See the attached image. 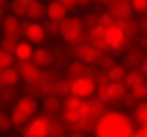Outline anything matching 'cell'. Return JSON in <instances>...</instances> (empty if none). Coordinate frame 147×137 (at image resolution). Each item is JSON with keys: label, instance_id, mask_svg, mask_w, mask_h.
I'll return each instance as SVG.
<instances>
[{"label": "cell", "instance_id": "8", "mask_svg": "<svg viewBox=\"0 0 147 137\" xmlns=\"http://www.w3.org/2000/svg\"><path fill=\"white\" fill-rule=\"evenodd\" d=\"M15 108H19L27 119H31V116L37 114V110H40V102H37V98L31 96V94H23V96H19V100L15 104Z\"/></svg>", "mask_w": 147, "mask_h": 137}, {"label": "cell", "instance_id": "10", "mask_svg": "<svg viewBox=\"0 0 147 137\" xmlns=\"http://www.w3.org/2000/svg\"><path fill=\"white\" fill-rule=\"evenodd\" d=\"M100 54H102V50H100V48H95L93 44H89V42H85L83 46L77 48V58H79L83 64H97Z\"/></svg>", "mask_w": 147, "mask_h": 137}, {"label": "cell", "instance_id": "14", "mask_svg": "<svg viewBox=\"0 0 147 137\" xmlns=\"http://www.w3.org/2000/svg\"><path fill=\"white\" fill-rule=\"evenodd\" d=\"M52 60H54V56H52V52L48 50L46 46L35 48V50H33L31 62H33L37 68H40V71H44V68H50V66H52Z\"/></svg>", "mask_w": 147, "mask_h": 137}, {"label": "cell", "instance_id": "33", "mask_svg": "<svg viewBox=\"0 0 147 137\" xmlns=\"http://www.w3.org/2000/svg\"><path fill=\"white\" fill-rule=\"evenodd\" d=\"M13 127H11V119H8V114L4 110H0V133H6V131H11Z\"/></svg>", "mask_w": 147, "mask_h": 137}, {"label": "cell", "instance_id": "4", "mask_svg": "<svg viewBox=\"0 0 147 137\" xmlns=\"http://www.w3.org/2000/svg\"><path fill=\"white\" fill-rule=\"evenodd\" d=\"M95 77H91L87 73L85 77H79V79H73L71 81V96L79 98V100H91L95 96Z\"/></svg>", "mask_w": 147, "mask_h": 137}, {"label": "cell", "instance_id": "15", "mask_svg": "<svg viewBox=\"0 0 147 137\" xmlns=\"http://www.w3.org/2000/svg\"><path fill=\"white\" fill-rule=\"evenodd\" d=\"M33 44L31 42H27V40H19L17 42V48H15V52H13V58H15V62H29L31 60V56H33Z\"/></svg>", "mask_w": 147, "mask_h": 137}, {"label": "cell", "instance_id": "6", "mask_svg": "<svg viewBox=\"0 0 147 137\" xmlns=\"http://www.w3.org/2000/svg\"><path fill=\"white\" fill-rule=\"evenodd\" d=\"M27 127L33 137H50L52 131V119H48L44 114H35L27 121Z\"/></svg>", "mask_w": 147, "mask_h": 137}, {"label": "cell", "instance_id": "31", "mask_svg": "<svg viewBox=\"0 0 147 137\" xmlns=\"http://www.w3.org/2000/svg\"><path fill=\"white\" fill-rule=\"evenodd\" d=\"M62 119H64L66 125L75 127L77 123H79V112H77V110H64V108H62Z\"/></svg>", "mask_w": 147, "mask_h": 137}, {"label": "cell", "instance_id": "35", "mask_svg": "<svg viewBox=\"0 0 147 137\" xmlns=\"http://www.w3.org/2000/svg\"><path fill=\"white\" fill-rule=\"evenodd\" d=\"M66 137H87V135H85V133H79V131H68Z\"/></svg>", "mask_w": 147, "mask_h": 137}, {"label": "cell", "instance_id": "17", "mask_svg": "<svg viewBox=\"0 0 147 137\" xmlns=\"http://www.w3.org/2000/svg\"><path fill=\"white\" fill-rule=\"evenodd\" d=\"M85 75H87V64H83L81 60H71L64 68V79H79Z\"/></svg>", "mask_w": 147, "mask_h": 137}, {"label": "cell", "instance_id": "41", "mask_svg": "<svg viewBox=\"0 0 147 137\" xmlns=\"http://www.w3.org/2000/svg\"><path fill=\"white\" fill-rule=\"evenodd\" d=\"M133 137H143V133H141L139 129H135V133H133Z\"/></svg>", "mask_w": 147, "mask_h": 137}, {"label": "cell", "instance_id": "18", "mask_svg": "<svg viewBox=\"0 0 147 137\" xmlns=\"http://www.w3.org/2000/svg\"><path fill=\"white\" fill-rule=\"evenodd\" d=\"M131 121H133L135 127H139V129H141L143 125H147V100H145V102H137V104L133 106Z\"/></svg>", "mask_w": 147, "mask_h": 137}, {"label": "cell", "instance_id": "25", "mask_svg": "<svg viewBox=\"0 0 147 137\" xmlns=\"http://www.w3.org/2000/svg\"><path fill=\"white\" fill-rule=\"evenodd\" d=\"M129 94L133 96L135 102H145V100H147V81H145V83H139V85H135L133 90H129Z\"/></svg>", "mask_w": 147, "mask_h": 137}, {"label": "cell", "instance_id": "5", "mask_svg": "<svg viewBox=\"0 0 147 137\" xmlns=\"http://www.w3.org/2000/svg\"><path fill=\"white\" fill-rule=\"evenodd\" d=\"M0 27H2V35L4 37H13V40H19V37L23 35V31H25V25L21 23V19L11 15V13L4 15Z\"/></svg>", "mask_w": 147, "mask_h": 137}, {"label": "cell", "instance_id": "2", "mask_svg": "<svg viewBox=\"0 0 147 137\" xmlns=\"http://www.w3.org/2000/svg\"><path fill=\"white\" fill-rule=\"evenodd\" d=\"M58 35H60L66 44H71V46H77V48L83 46L87 42V27L83 23V17H79V15L71 17V15H68L60 23V31H58Z\"/></svg>", "mask_w": 147, "mask_h": 137}, {"label": "cell", "instance_id": "38", "mask_svg": "<svg viewBox=\"0 0 147 137\" xmlns=\"http://www.w3.org/2000/svg\"><path fill=\"white\" fill-rule=\"evenodd\" d=\"M0 11H8V0H0Z\"/></svg>", "mask_w": 147, "mask_h": 137}, {"label": "cell", "instance_id": "36", "mask_svg": "<svg viewBox=\"0 0 147 137\" xmlns=\"http://www.w3.org/2000/svg\"><path fill=\"white\" fill-rule=\"evenodd\" d=\"M120 2H129V0H108V8H110V6H114V4H120Z\"/></svg>", "mask_w": 147, "mask_h": 137}, {"label": "cell", "instance_id": "1", "mask_svg": "<svg viewBox=\"0 0 147 137\" xmlns=\"http://www.w3.org/2000/svg\"><path fill=\"white\" fill-rule=\"evenodd\" d=\"M137 127L133 125L131 116L120 110L106 108L102 116L93 123V137H133Z\"/></svg>", "mask_w": 147, "mask_h": 137}, {"label": "cell", "instance_id": "27", "mask_svg": "<svg viewBox=\"0 0 147 137\" xmlns=\"http://www.w3.org/2000/svg\"><path fill=\"white\" fill-rule=\"evenodd\" d=\"M129 6L133 15H145L147 13V0H129Z\"/></svg>", "mask_w": 147, "mask_h": 137}, {"label": "cell", "instance_id": "7", "mask_svg": "<svg viewBox=\"0 0 147 137\" xmlns=\"http://www.w3.org/2000/svg\"><path fill=\"white\" fill-rule=\"evenodd\" d=\"M23 19L29 21V23H44L46 21V4L42 0H35L31 4H25Z\"/></svg>", "mask_w": 147, "mask_h": 137}, {"label": "cell", "instance_id": "23", "mask_svg": "<svg viewBox=\"0 0 147 137\" xmlns=\"http://www.w3.org/2000/svg\"><path fill=\"white\" fill-rule=\"evenodd\" d=\"M8 119H11V127H19V129H21L23 125H27V121H29L19 108H15V106H13V110L8 112Z\"/></svg>", "mask_w": 147, "mask_h": 137}, {"label": "cell", "instance_id": "9", "mask_svg": "<svg viewBox=\"0 0 147 137\" xmlns=\"http://www.w3.org/2000/svg\"><path fill=\"white\" fill-rule=\"evenodd\" d=\"M66 17H68V11H66L60 2H58V0H50V2L46 4V21L60 25Z\"/></svg>", "mask_w": 147, "mask_h": 137}, {"label": "cell", "instance_id": "21", "mask_svg": "<svg viewBox=\"0 0 147 137\" xmlns=\"http://www.w3.org/2000/svg\"><path fill=\"white\" fill-rule=\"evenodd\" d=\"M104 110H106V104L100 102L97 98H91V100H87V119H89L91 123H95L97 119H100Z\"/></svg>", "mask_w": 147, "mask_h": 137}, {"label": "cell", "instance_id": "37", "mask_svg": "<svg viewBox=\"0 0 147 137\" xmlns=\"http://www.w3.org/2000/svg\"><path fill=\"white\" fill-rule=\"evenodd\" d=\"M139 71H143V73L147 75V56H145L143 60H141V68H139Z\"/></svg>", "mask_w": 147, "mask_h": 137}, {"label": "cell", "instance_id": "26", "mask_svg": "<svg viewBox=\"0 0 147 137\" xmlns=\"http://www.w3.org/2000/svg\"><path fill=\"white\" fill-rule=\"evenodd\" d=\"M17 42L19 40H13V37H0V50L6 52V54H13L15 52V48H17Z\"/></svg>", "mask_w": 147, "mask_h": 137}, {"label": "cell", "instance_id": "11", "mask_svg": "<svg viewBox=\"0 0 147 137\" xmlns=\"http://www.w3.org/2000/svg\"><path fill=\"white\" fill-rule=\"evenodd\" d=\"M60 108H62V100H60V98H56L54 94L44 96V100H42V114L44 116L54 119V116L60 112Z\"/></svg>", "mask_w": 147, "mask_h": 137}, {"label": "cell", "instance_id": "3", "mask_svg": "<svg viewBox=\"0 0 147 137\" xmlns=\"http://www.w3.org/2000/svg\"><path fill=\"white\" fill-rule=\"evenodd\" d=\"M104 35H106V48H108V52L118 54V52H122L126 48V37H124V31H122L120 23L114 21L108 27H104Z\"/></svg>", "mask_w": 147, "mask_h": 137}, {"label": "cell", "instance_id": "16", "mask_svg": "<svg viewBox=\"0 0 147 137\" xmlns=\"http://www.w3.org/2000/svg\"><path fill=\"white\" fill-rule=\"evenodd\" d=\"M108 13L112 15V19L116 23H122V21H126V19H133V11H131L129 2L114 4V6H110V11H108Z\"/></svg>", "mask_w": 147, "mask_h": 137}, {"label": "cell", "instance_id": "32", "mask_svg": "<svg viewBox=\"0 0 147 137\" xmlns=\"http://www.w3.org/2000/svg\"><path fill=\"white\" fill-rule=\"evenodd\" d=\"M66 11H71V8H77V6H85V4H89L91 0H58Z\"/></svg>", "mask_w": 147, "mask_h": 137}, {"label": "cell", "instance_id": "22", "mask_svg": "<svg viewBox=\"0 0 147 137\" xmlns=\"http://www.w3.org/2000/svg\"><path fill=\"white\" fill-rule=\"evenodd\" d=\"M106 79L110 83H124L126 79V68L122 64H114L110 71H106Z\"/></svg>", "mask_w": 147, "mask_h": 137}, {"label": "cell", "instance_id": "42", "mask_svg": "<svg viewBox=\"0 0 147 137\" xmlns=\"http://www.w3.org/2000/svg\"><path fill=\"white\" fill-rule=\"evenodd\" d=\"M19 2H23V4H31V2H35V0H19Z\"/></svg>", "mask_w": 147, "mask_h": 137}, {"label": "cell", "instance_id": "44", "mask_svg": "<svg viewBox=\"0 0 147 137\" xmlns=\"http://www.w3.org/2000/svg\"><path fill=\"white\" fill-rule=\"evenodd\" d=\"M0 73H2V71H0Z\"/></svg>", "mask_w": 147, "mask_h": 137}, {"label": "cell", "instance_id": "20", "mask_svg": "<svg viewBox=\"0 0 147 137\" xmlns=\"http://www.w3.org/2000/svg\"><path fill=\"white\" fill-rule=\"evenodd\" d=\"M145 81H147V75L143 71H139V68H126V79H124L126 90H133L135 85L145 83Z\"/></svg>", "mask_w": 147, "mask_h": 137}, {"label": "cell", "instance_id": "13", "mask_svg": "<svg viewBox=\"0 0 147 137\" xmlns=\"http://www.w3.org/2000/svg\"><path fill=\"white\" fill-rule=\"evenodd\" d=\"M25 40L31 44H44L46 42V33H44V25L42 23H25Z\"/></svg>", "mask_w": 147, "mask_h": 137}, {"label": "cell", "instance_id": "30", "mask_svg": "<svg viewBox=\"0 0 147 137\" xmlns=\"http://www.w3.org/2000/svg\"><path fill=\"white\" fill-rule=\"evenodd\" d=\"M42 25H44V33H46V40H48V37H56V35H58V31H60V25H58V23H50V21H44Z\"/></svg>", "mask_w": 147, "mask_h": 137}, {"label": "cell", "instance_id": "12", "mask_svg": "<svg viewBox=\"0 0 147 137\" xmlns=\"http://www.w3.org/2000/svg\"><path fill=\"white\" fill-rule=\"evenodd\" d=\"M126 85L124 83H110L108 85V96H106V106H116V104H120L124 100V96H126Z\"/></svg>", "mask_w": 147, "mask_h": 137}, {"label": "cell", "instance_id": "24", "mask_svg": "<svg viewBox=\"0 0 147 137\" xmlns=\"http://www.w3.org/2000/svg\"><path fill=\"white\" fill-rule=\"evenodd\" d=\"M97 64H100L102 68H106V71H110L114 64H118V62H116V54H112V52H102L100 58H97Z\"/></svg>", "mask_w": 147, "mask_h": 137}, {"label": "cell", "instance_id": "40", "mask_svg": "<svg viewBox=\"0 0 147 137\" xmlns=\"http://www.w3.org/2000/svg\"><path fill=\"white\" fill-rule=\"evenodd\" d=\"M139 131L143 133V137H147V125H143V127H141V129H139Z\"/></svg>", "mask_w": 147, "mask_h": 137}, {"label": "cell", "instance_id": "28", "mask_svg": "<svg viewBox=\"0 0 147 137\" xmlns=\"http://www.w3.org/2000/svg\"><path fill=\"white\" fill-rule=\"evenodd\" d=\"M81 102L83 100H79V98H75V96H66L64 100H62V108L64 110H79Z\"/></svg>", "mask_w": 147, "mask_h": 137}, {"label": "cell", "instance_id": "19", "mask_svg": "<svg viewBox=\"0 0 147 137\" xmlns=\"http://www.w3.org/2000/svg\"><path fill=\"white\" fill-rule=\"evenodd\" d=\"M19 83H21V77H19L17 68H6V71L0 73V85L6 87V90H13V87H17Z\"/></svg>", "mask_w": 147, "mask_h": 137}, {"label": "cell", "instance_id": "39", "mask_svg": "<svg viewBox=\"0 0 147 137\" xmlns=\"http://www.w3.org/2000/svg\"><path fill=\"white\" fill-rule=\"evenodd\" d=\"M93 4H108V0H91Z\"/></svg>", "mask_w": 147, "mask_h": 137}, {"label": "cell", "instance_id": "29", "mask_svg": "<svg viewBox=\"0 0 147 137\" xmlns=\"http://www.w3.org/2000/svg\"><path fill=\"white\" fill-rule=\"evenodd\" d=\"M15 66V58L13 54H6L0 50V71H6V68H13Z\"/></svg>", "mask_w": 147, "mask_h": 137}, {"label": "cell", "instance_id": "34", "mask_svg": "<svg viewBox=\"0 0 147 137\" xmlns=\"http://www.w3.org/2000/svg\"><path fill=\"white\" fill-rule=\"evenodd\" d=\"M110 23H114V19L110 13H102V15H97V27H108Z\"/></svg>", "mask_w": 147, "mask_h": 137}, {"label": "cell", "instance_id": "43", "mask_svg": "<svg viewBox=\"0 0 147 137\" xmlns=\"http://www.w3.org/2000/svg\"><path fill=\"white\" fill-rule=\"evenodd\" d=\"M145 19H147V13H145Z\"/></svg>", "mask_w": 147, "mask_h": 137}]
</instances>
